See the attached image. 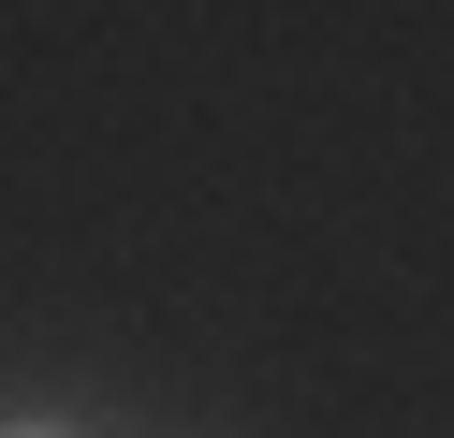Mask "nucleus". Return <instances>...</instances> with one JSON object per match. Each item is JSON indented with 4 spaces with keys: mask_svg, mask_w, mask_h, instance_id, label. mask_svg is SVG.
<instances>
[{
    "mask_svg": "<svg viewBox=\"0 0 454 438\" xmlns=\"http://www.w3.org/2000/svg\"><path fill=\"white\" fill-rule=\"evenodd\" d=\"M0 438H59V424H0Z\"/></svg>",
    "mask_w": 454,
    "mask_h": 438,
    "instance_id": "f257e3e1",
    "label": "nucleus"
}]
</instances>
